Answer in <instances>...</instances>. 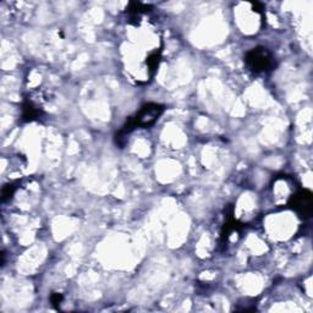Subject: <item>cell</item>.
Masks as SVG:
<instances>
[{
	"mask_svg": "<svg viewBox=\"0 0 313 313\" xmlns=\"http://www.w3.org/2000/svg\"><path fill=\"white\" fill-rule=\"evenodd\" d=\"M289 207L293 208L299 215L307 218L312 214L313 209V199L312 192L310 190H300V191L294 194L288 201Z\"/></svg>",
	"mask_w": 313,
	"mask_h": 313,
	"instance_id": "cell-2",
	"label": "cell"
},
{
	"mask_svg": "<svg viewBox=\"0 0 313 313\" xmlns=\"http://www.w3.org/2000/svg\"><path fill=\"white\" fill-rule=\"evenodd\" d=\"M246 65L252 71L258 72H268L275 68L274 57L267 48L257 47L246 54L245 57Z\"/></svg>",
	"mask_w": 313,
	"mask_h": 313,
	"instance_id": "cell-1",
	"label": "cell"
},
{
	"mask_svg": "<svg viewBox=\"0 0 313 313\" xmlns=\"http://www.w3.org/2000/svg\"><path fill=\"white\" fill-rule=\"evenodd\" d=\"M42 115V109L37 104H34L32 101H27L23 104L22 119L25 121H33V120L39 119Z\"/></svg>",
	"mask_w": 313,
	"mask_h": 313,
	"instance_id": "cell-4",
	"label": "cell"
},
{
	"mask_svg": "<svg viewBox=\"0 0 313 313\" xmlns=\"http://www.w3.org/2000/svg\"><path fill=\"white\" fill-rule=\"evenodd\" d=\"M63 301V295L58 293H53L52 296H50V302H52L53 306H57V305L60 304Z\"/></svg>",
	"mask_w": 313,
	"mask_h": 313,
	"instance_id": "cell-7",
	"label": "cell"
},
{
	"mask_svg": "<svg viewBox=\"0 0 313 313\" xmlns=\"http://www.w3.org/2000/svg\"><path fill=\"white\" fill-rule=\"evenodd\" d=\"M163 111H164V106L160 105V104L148 103L143 105L137 115L131 117V119L135 122L136 127H148L159 119Z\"/></svg>",
	"mask_w": 313,
	"mask_h": 313,
	"instance_id": "cell-3",
	"label": "cell"
},
{
	"mask_svg": "<svg viewBox=\"0 0 313 313\" xmlns=\"http://www.w3.org/2000/svg\"><path fill=\"white\" fill-rule=\"evenodd\" d=\"M16 189H17L16 184H9V185H5L4 187H2V191H1V201L2 202H5L6 200L11 199L12 195L15 194Z\"/></svg>",
	"mask_w": 313,
	"mask_h": 313,
	"instance_id": "cell-6",
	"label": "cell"
},
{
	"mask_svg": "<svg viewBox=\"0 0 313 313\" xmlns=\"http://www.w3.org/2000/svg\"><path fill=\"white\" fill-rule=\"evenodd\" d=\"M160 63V52H154L147 58V66H148V72L149 76L153 77L154 74H156L158 66H159Z\"/></svg>",
	"mask_w": 313,
	"mask_h": 313,
	"instance_id": "cell-5",
	"label": "cell"
}]
</instances>
